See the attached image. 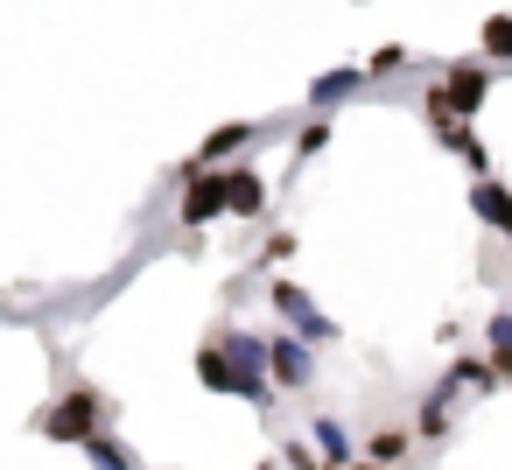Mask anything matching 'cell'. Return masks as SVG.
Instances as JSON below:
<instances>
[{"instance_id":"6da1fadb","label":"cell","mask_w":512,"mask_h":470,"mask_svg":"<svg viewBox=\"0 0 512 470\" xmlns=\"http://www.w3.org/2000/svg\"><path fill=\"white\" fill-rule=\"evenodd\" d=\"M92 414H99L92 393H71V400L50 414V435H57V442H85V435H92Z\"/></svg>"},{"instance_id":"7a4b0ae2","label":"cell","mask_w":512,"mask_h":470,"mask_svg":"<svg viewBox=\"0 0 512 470\" xmlns=\"http://www.w3.org/2000/svg\"><path fill=\"white\" fill-rule=\"evenodd\" d=\"M211 211H225V176H190V197H183V218L204 225Z\"/></svg>"},{"instance_id":"3957f363","label":"cell","mask_w":512,"mask_h":470,"mask_svg":"<svg viewBox=\"0 0 512 470\" xmlns=\"http://www.w3.org/2000/svg\"><path fill=\"white\" fill-rule=\"evenodd\" d=\"M442 99H449V113H477L484 106V71H449Z\"/></svg>"},{"instance_id":"277c9868","label":"cell","mask_w":512,"mask_h":470,"mask_svg":"<svg viewBox=\"0 0 512 470\" xmlns=\"http://www.w3.org/2000/svg\"><path fill=\"white\" fill-rule=\"evenodd\" d=\"M260 176H246V169H225V211H239V218H253L260 211Z\"/></svg>"},{"instance_id":"5b68a950","label":"cell","mask_w":512,"mask_h":470,"mask_svg":"<svg viewBox=\"0 0 512 470\" xmlns=\"http://www.w3.org/2000/svg\"><path fill=\"white\" fill-rule=\"evenodd\" d=\"M197 372H204V386L239 393V365H232V351H204V358H197Z\"/></svg>"},{"instance_id":"8992f818","label":"cell","mask_w":512,"mask_h":470,"mask_svg":"<svg viewBox=\"0 0 512 470\" xmlns=\"http://www.w3.org/2000/svg\"><path fill=\"white\" fill-rule=\"evenodd\" d=\"M477 43H484V57H512V15H491Z\"/></svg>"},{"instance_id":"52a82bcc","label":"cell","mask_w":512,"mask_h":470,"mask_svg":"<svg viewBox=\"0 0 512 470\" xmlns=\"http://www.w3.org/2000/svg\"><path fill=\"white\" fill-rule=\"evenodd\" d=\"M246 141H253V127L239 120V127H218V134L204 141V155H232V148H246Z\"/></svg>"},{"instance_id":"ba28073f","label":"cell","mask_w":512,"mask_h":470,"mask_svg":"<svg viewBox=\"0 0 512 470\" xmlns=\"http://www.w3.org/2000/svg\"><path fill=\"white\" fill-rule=\"evenodd\" d=\"M477 211H484V218H498V225H505V218H512V197H505V190H498V183H477Z\"/></svg>"},{"instance_id":"9c48e42d","label":"cell","mask_w":512,"mask_h":470,"mask_svg":"<svg viewBox=\"0 0 512 470\" xmlns=\"http://www.w3.org/2000/svg\"><path fill=\"white\" fill-rule=\"evenodd\" d=\"M274 372H281V379H295V386H302V379H309V358H302V351H295V344H274Z\"/></svg>"},{"instance_id":"30bf717a","label":"cell","mask_w":512,"mask_h":470,"mask_svg":"<svg viewBox=\"0 0 512 470\" xmlns=\"http://www.w3.org/2000/svg\"><path fill=\"white\" fill-rule=\"evenodd\" d=\"M372 456H379V463H400V456H407V435H393V428L372 435Z\"/></svg>"},{"instance_id":"8fae6325","label":"cell","mask_w":512,"mask_h":470,"mask_svg":"<svg viewBox=\"0 0 512 470\" xmlns=\"http://www.w3.org/2000/svg\"><path fill=\"white\" fill-rule=\"evenodd\" d=\"M344 92H358V78H351V71H337V78H323V85H316V99H344Z\"/></svg>"},{"instance_id":"7c38bea8","label":"cell","mask_w":512,"mask_h":470,"mask_svg":"<svg viewBox=\"0 0 512 470\" xmlns=\"http://www.w3.org/2000/svg\"><path fill=\"white\" fill-rule=\"evenodd\" d=\"M505 239H512V218H505Z\"/></svg>"}]
</instances>
